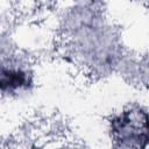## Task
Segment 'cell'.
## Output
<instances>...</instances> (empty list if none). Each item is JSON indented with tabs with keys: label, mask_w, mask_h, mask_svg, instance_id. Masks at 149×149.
<instances>
[{
	"label": "cell",
	"mask_w": 149,
	"mask_h": 149,
	"mask_svg": "<svg viewBox=\"0 0 149 149\" xmlns=\"http://www.w3.org/2000/svg\"><path fill=\"white\" fill-rule=\"evenodd\" d=\"M120 140H132L141 144L149 140V115L142 111H128L113 123Z\"/></svg>",
	"instance_id": "cell-1"
},
{
	"label": "cell",
	"mask_w": 149,
	"mask_h": 149,
	"mask_svg": "<svg viewBox=\"0 0 149 149\" xmlns=\"http://www.w3.org/2000/svg\"><path fill=\"white\" fill-rule=\"evenodd\" d=\"M26 83H27L26 74L21 71H8V73L3 71L2 73V80H1L2 88H5L6 86H8L9 88H16V87H21Z\"/></svg>",
	"instance_id": "cell-2"
}]
</instances>
